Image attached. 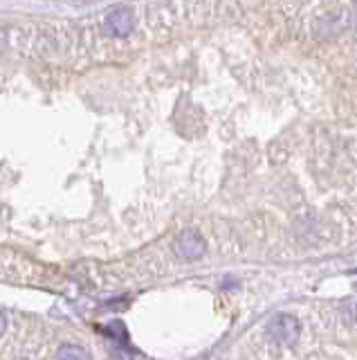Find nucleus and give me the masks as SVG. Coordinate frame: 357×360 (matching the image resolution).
Segmentation results:
<instances>
[{
	"label": "nucleus",
	"instance_id": "f257e3e1",
	"mask_svg": "<svg viewBox=\"0 0 357 360\" xmlns=\"http://www.w3.org/2000/svg\"><path fill=\"white\" fill-rule=\"evenodd\" d=\"M267 333H270V338L276 345L292 347V345H297L299 335H301V326H299V320L295 318V315L276 313L274 318L267 322Z\"/></svg>",
	"mask_w": 357,
	"mask_h": 360
},
{
	"label": "nucleus",
	"instance_id": "f03ea898",
	"mask_svg": "<svg viewBox=\"0 0 357 360\" xmlns=\"http://www.w3.org/2000/svg\"><path fill=\"white\" fill-rule=\"evenodd\" d=\"M205 250H207V243L196 230H184L177 234V239L173 241V252L180 259H184V262H198V259L205 255Z\"/></svg>",
	"mask_w": 357,
	"mask_h": 360
},
{
	"label": "nucleus",
	"instance_id": "7ed1b4c3",
	"mask_svg": "<svg viewBox=\"0 0 357 360\" xmlns=\"http://www.w3.org/2000/svg\"><path fill=\"white\" fill-rule=\"evenodd\" d=\"M106 25H108V32L113 34V37H128L135 27V16H133V11L128 7H115L108 11L106 16Z\"/></svg>",
	"mask_w": 357,
	"mask_h": 360
},
{
	"label": "nucleus",
	"instance_id": "20e7f679",
	"mask_svg": "<svg viewBox=\"0 0 357 360\" xmlns=\"http://www.w3.org/2000/svg\"><path fill=\"white\" fill-rule=\"evenodd\" d=\"M59 360H93V354L81 345H61L57 352Z\"/></svg>",
	"mask_w": 357,
	"mask_h": 360
},
{
	"label": "nucleus",
	"instance_id": "39448f33",
	"mask_svg": "<svg viewBox=\"0 0 357 360\" xmlns=\"http://www.w3.org/2000/svg\"><path fill=\"white\" fill-rule=\"evenodd\" d=\"M104 333L110 338V340H115L119 345H128V333H126L124 322H110L104 329Z\"/></svg>",
	"mask_w": 357,
	"mask_h": 360
},
{
	"label": "nucleus",
	"instance_id": "423d86ee",
	"mask_svg": "<svg viewBox=\"0 0 357 360\" xmlns=\"http://www.w3.org/2000/svg\"><path fill=\"white\" fill-rule=\"evenodd\" d=\"M5 326H7V320H5V315H3V313H0V335H3V333H5Z\"/></svg>",
	"mask_w": 357,
	"mask_h": 360
}]
</instances>
